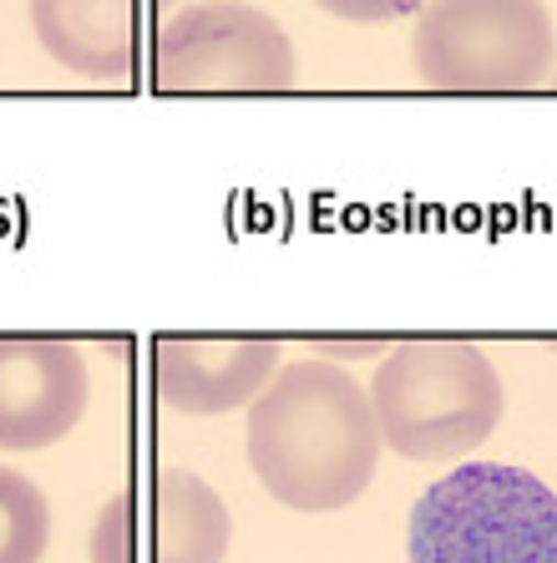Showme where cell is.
I'll return each instance as SVG.
<instances>
[{
    "instance_id": "cell-1",
    "label": "cell",
    "mask_w": 557,
    "mask_h": 563,
    "mask_svg": "<svg viewBox=\"0 0 557 563\" xmlns=\"http://www.w3.org/2000/svg\"><path fill=\"white\" fill-rule=\"evenodd\" d=\"M380 452L386 437L370 391L324 355L285 361L248 407V467L294 512L350 508L376 477Z\"/></svg>"
},
{
    "instance_id": "cell-2",
    "label": "cell",
    "mask_w": 557,
    "mask_h": 563,
    "mask_svg": "<svg viewBox=\"0 0 557 563\" xmlns=\"http://www.w3.org/2000/svg\"><path fill=\"white\" fill-rule=\"evenodd\" d=\"M370 407L396 457L461 462L497 432L506 386L481 345L405 341L376 366Z\"/></svg>"
},
{
    "instance_id": "cell-3",
    "label": "cell",
    "mask_w": 557,
    "mask_h": 563,
    "mask_svg": "<svg viewBox=\"0 0 557 563\" xmlns=\"http://www.w3.org/2000/svg\"><path fill=\"white\" fill-rule=\"evenodd\" d=\"M411 563H557V493L527 467L467 462L421 493Z\"/></svg>"
},
{
    "instance_id": "cell-4",
    "label": "cell",
    "mask_w": 557,
    "mask_h": 563,
    "mask_svg": "<svg viewBox=\"0 0 557 563\" xmlns=\"http://www.w3.org/2000/svg\"><path fill=\"white\" fill-rule=\"evenodd\" d=\"M553 62L557 31L543 0H426L411 31L415 77L436 92H532Z\"/></svg>"
},
{
    "instance_id": "cell-5",
    "label": "cell",
    "mask_w": 557,
    "mask_h": 563,
    "mask_svg": "<svg viewBox=\"0 0 557 563\" xmlns=\"http://www.w3.org/2000/svg\"><path fill=\"white\" fill-rule=\"evenodd\" d=\"M294 77L289 31L248 0L182 5L153 46V81L163 92H285Z\"/></svg>"
},
{
    "instance_id": "cell-6",
    "label": "cell",
    "mask_w": 557,
    "mask_h": 563,
    "mask_svg": "<svg viewBox=\"0 0 557 563\" xmlns=\"http://www.w3.org/2000/svg\"><path fill=\"white\" fill-rule=\"evenodd\" d=\"M229 543L234 518L219 493L198 472L163 467L97 512L91 563H223Z\"/></svg>"
},
{
    "instance_id": "cell-7",
    "label": "cell",
    "mask_w": 557,
    "mask_h": 563,
    "mask_svg": "<svg viewBox=\"0 0 557 563\" xmlns=\"http://www.w3.org/2000/svg\"><path fill=\"white\" fill-rule=\"evenodd\" d=\"M168 15L172 0H31L41 52L87 81L137 77Z\"/></svg>"
},
{
    "instance_id": "cell-8",
    "label": "cell",
    "mask_w": 557,
    "mask_h": 563,
    "mask_svg": "<svg viewBox=\"0 0 557 563\" xmlns=\"http://www.w3.org/2000/svg\"><path fill=\"white\" fill-rule=\"evenodd\" d=\"M91 376L66 341H0V452H46L81 421Z\"/></svg>"
},
{
    "instance_id": "cell-9",
    "label": "cell",
    "mask_w": 557,
    "mask_h": 563,
    "mask_svg": "<svg viewBox=\"0 0 557 563\" xmlns=\"http://www.w3.org/2000/svg\"><path fill=\"white\" fill-rule=\"evenodd\" d=\"M285 366L279 341H182L168 335L153 351L157 401L182 417H223L254 407Z\"/></svg>"
},
{
    "instance_id": "cell-10",
    "label": "cell",
    "mask_w": 557,
    "mask_h": 563,
    "mask_svg": "<svg viewBox=\"0 0 557 563\" xmlns=\"http://www.w3.org/2000/svg\"><path fill=\"white\" fill-rule=\"evenodd\" d=\"M46 538H52L46 493L26 472L0 462V563H41Z\"/></svg>"
},
{
    "instance_id": "cell-11",
    "label": "cell",
    "mask_w": 557,
    "mask_h": 563,
    "mask_svg": "<svg viewBox=\"0 0 557 563\" xmlns=\"http://www.w3.org/2000/svg\"><path fill=\"white\" fill-rule=\"evenodd\" d=\"M314 5L339 15V21H355V26H380V21H396V15H421L426 0H314Z\"/></svg>"
},
{
    "instance_id": "cell-12",
    "label": "cell",
    "mask_w": 557,
    "mask_h": 563,
    "mask_svg": "<svg viewBox=\"0 0 557 563\" xmlns=\"http://www.w3.org/2000/svg\"><path fill=\"white\" fill-rule=\"evenodd\" d=\"M553 81H557V71H553Z\"/></svg>"
}]
</instances>
